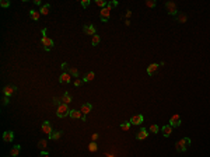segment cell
<instances>
[{
	"label": "cell",
	"instance_id": "obj_1",
	"mask_svg": "<svg viewBox=\"0 0 210 157\" xmlns=\"http://www.w3.org/2000/svg\"><path fill=\"white\" fill-rule=\"evenodd\" d=\"M189 146H190V139H189V137H182L181 140H178V142L175 143L177 152H185Z\"/></svg>",
	"mask_w": 210,
	"mask_h": 157
},
{
	"label": "cell",
	"instance_id": "obj_2",
	"mask_svg": "<svg viewBox=\"0 0 210 157\" xmlns=\"http://www.w3.org/2000/svg\"><path fill=\"white\" fill-rule=\"evenodd\" d=\"M45 32H46V28L42 30V45H43L45 51H49V49L53 46V39L52 38H49V37H46Z\"/></svg>",
	"mask_w": 210,
	"mask_h": 157
},
{
	"label": "cell",
	"instance_id": "obj_3",
	"mask_svg": "<svg viewBox=\"0 0 210 157\" xmlns=\"http://www.w3.org/2000/svg\"><path fill=\"white\" fill-rule=\"evenodd\" d=\"M69 114H70V109H69L67 104L62 103L60 105H58V109H56V115L59 116V118H64V116H67Z\"/></svg>",
	"mask_w": 210,
	"mask_h": 157
},
{
	"label": "cell",
	"instance_id": "obj_4",
	"mask_svg": "<svg viewBox=\"0 0 210 157\" xmlns=\"http://www.w3.org/2000/svg\"><path fill=\"white\" fill-rule=\"evenodd\" d=\"M165 9H167L169 16H177V14H178L177 3H174V1H165Z\"/></svg>",
	"mask_w": 210,
	"mask_h": 157
},
{
	"label": "cell",
	"instance_id": "obj_5",
	"mask_svg": "<svg viewBox=\"0 0 210 157\" xmlns=\"http://www.w3.org/2000/svg\"><path fill=\"white\" fill-rule=\"evenodd\" d=\"M16 90H17V87H16L14 84L4 86V87H3V94L6 95V97H10L11 94H14V93H16Z\"/></svg>",
	"mask_w": 210,
	"mask_h": 157
},
{
	"label": "cell",
	"instance_id": "obj_6",
	"mask_svg": "<svg viewBox=\"0 0 210 157\" xmlns=\"http://www.w3.org/2000/svg\"><path fill=\"white\" fill-rule=\"evenodd\" d=\"M109 16H111V9L109 7H105V9H101V11H100V18H101V21H108L109 20Z\"/></svg>",
	"mask_w": 210,
	"mask_h": 157
},
{
	"label": "cell",
	"instance_id": "obj_7",
	"mask_svg": "<svg viewBox=\"0 0 210 157\" xmlns=\"http://www.w3.org/2000/svg\"><path fill=\"white\" fill-rule=\"evenodd\" d=\"M69 116H70V118H73V119H83L84 122L87 121L85 115L81 114V111H76V109H70V114H69Z\"/></svg>",
	"mask_w": 210,
	"mask_h": 157
},
{
	"label": "cell",
	"instance_id": "obj_8",
	"mask_svg": "<svg viewBox=\"0 0 210 157\" xmlns=\"http://www.w3.org/2000/svg\"><path fill=\"white\" fill-rule=\"evenodd\" d=\"M41 129H42V132L45 133V135H48V136H51L52 135V126H51V122H48V121H45L43 124H42L41 126Z\"/></svg>",
	"mask_w": 210,
	"mask_h": 157
},
{
	"label": "cell",
	"instance_id": "obj_9",
	"mask_svg": "<svg viewBox=\"0 0 210 157\" xmlns=\"http://www.w3.org/2000/svg\"><path fill=\"white\" fill-rule=\"evenodd\" d=\"M143 121H144V118H143L142 114H136V115H133L130 118V124L132 125H142Z\"/></svg>",
	"mask_w": 210,
	"mask_h": 157
},
{
	"label": "cell",
	"instance_id": "obj_10",
	"mask_svg": "<svg viewBox=\"0 0 210 157\" xmlns=\"http://www.w3.org/2000/svg\"><path fill=\"white\" fill-rule=\"evenodd\" d=\"M169 125L172 126V128H175V126L178 128V126L181 125V116L177 115V114H175V115H172L171 118H169Z\"/></svg>",
	"mask_w": 210,
	"mask_h": 157
},
{
	"label": "cell",
	"instance_id": "obj_11",
	"mask_svg": "<svg viewBox=\"0 0 210 157\" xmlns=\"http://www.w3.org/2000/svg\"><path fill=\"white\" fill-rule=\"evenodd\" d=\"M13 139H14V132H11V130H6V132L3 133V140H4V142L10 143V142H13Z\"/></svg>",
	"mask_w": 210,
	"mask_h": 157
},
{
	"label": "cell",
	"instance_id": "obj_12",
	"mask_svg": "<svg viewBox=\"0 0 210 157\" xmlns=\"http://www.w3.org/2000/svg\"><path fill=\"white\" fill-rule=\"evenodd\" d=\"M147 136H148V130H147V129H144V128H142V129L137 132L136 139H137V140H143V139H146Z\"/></svg>",
	"mask_w": 210,
	"mask_h": 157
},
{
	"label": "cell",
	"instance_id": "obj_13",
	"mask_svg": "<svg viewBox=\"0 0 210 157\" xmlns=\"http://www.w3.org/2000/svg\"><path fill=\"white\" fill-rule=\"evenodd\" d=\"M158 63H151V65H148V67H147V74L148 76H153V74L157 72V69H158Z\"/></svg>",
	"mask_w": 210,
	"mask_h": 157
},
{
	"label": "cell",
	"instance_id": "obj_14",
	"mask_svg": "<svg viewBox=\"0 0 210 157\" xmlns=\"http://www.w3.org/2000/svg\"><path fill=\"white\" fill-rule=\"evenodd\" d=\"M83 31H84V34H87V35H93V37L97 34V32H95V27H94V25H84Z\"/></svg>",
	"mask_w": 210,
	"mask_h": 157
},
{
	"label": "cell",
	"instance_id": "obj_15",
	"mask_svg": "<svg viewBox=\"0 0 210 157\" xmlns=\"http://www.w3.org/2000/svg\"><path fill=\"white\" fill-rule=\"evenodd\" d=\"M161 132H163V135L165 137H169L171 136V133H172V126L171 125H164L161 128Z\"/></svg>",
	"mask_w": 210,
	"mask_h": 157
},
{
	"label": "cell",
	"instance_id": "obj_16",
	"mask_svg": "<svg viewBox=\"0 0 210 157\" xmlns=\"http://www.w3.org/2000/svg\"><path fill=\"white\" fill-rule=\"evenodd\" d=\"M70 80H72V76H70V73H62L60 74V77H59V82L60 83H70Z\"/></svg>",
	"mask_w": 210,
	"mask_h": 157
},
{
	"label": "cell",
	"instance_id": "obj_17",
	"mask_svg": "<svg viewBox=\"0 0 210 157\" xmlns=\"http://www.w3.org/2000/svg\"><path fill=\"white\" fill-rule=\"evenodd\" d=\"M91 109H93V105L88 104V103L83 104V105H81V108H80V111H81V114H83V115H87Z\"/></svg>",
	"mask_w": 210,
	"mask_h": 157
},
{
	"label": "cell",
	"instance_id": "obj_18",
	"mask_svg": "<svg viewBox=\"0 0 210 157\" xmlns=\"http://www.w3.org/2000/svg\"><path fill=\"white\" fill-rule=\"evenodd\" d=\"M20 152H21V146H20V145H16V146L11 147L10 156H11V157H17L18 154H20Z\"/></svg>",
	"mask_w": 210,
	"mask_h": 157
},
{
	"label": "cell",
	"instance_id": "obj_19",
	"mask_svg": "<svg viewBox=\"0 0 210 157\" xmlns=\"http://www.w3.org/2000/svg\"><path fill=\"white\" fill-rule=\"evenodd\" d=\"M30 17H31L34 21H38L39 20V17H41V13L39 11H37V10H30Z\"/></svg>",
	"mask_w": 210,
	"mask_h": 157
},
{
	"label": "cell",
	"instance_id": "obj_20",
	"mask_svg": "<svg viewBox=\"0 0 210 157\" xmlns=\"http://www.w3.org/2000/svg\"><path fill=\"white\" fill-rule=\"evenodd\" d=\"M46 147H48V140H46V139H42V140L38 142V149H39L41 152H43Z\"/></svg>",
	"mask_w": 210,
	"mask_h": 157
},
{
	"label": "cell",
	"instance_id": "obj_21",
	"mask_svg": "<svg viewBox=\"0 0 210 157\" xmlns=\"http://www.w3.org/2000/svg\"><path fill=\"white\" fill-rule=\"evenodd\" d=\"M94 77H95V73H94V72H88V73L84 76L83 82H93V80H94Z\"/></svg>",
	"mask_w": 210,
	"mask_h": 157
},
{
	"label": "cell",
	"instance_id": "obj_22",
	"mask_svg": "<svg viewBox=\"0 0 210 157\" xmlns=\"http://www.w3.org/2000/svg\"><path fill=\"white\" fill-rule=\"evenodd\" d=\"M62 101L64 104H70V103L73 101V98H72V95L69 94V93H64V95L62 97Z\"/></svg>",
	"mask_w": 210,
	"mask_h": 157
},
{
	"label": "cell",
	"instance_id": "obj_23",
	"mask_svg": "<svg viewBox=\"0 0 210 157\" xmlns=\"http://www.w3.org/2000/svg\"><path fill=\"white\" fill-rule=\"evenodd\" d=\"M62 132L60 130H58V132H52V135L49 136V139H52V140H59L60 137H62Z\"/></svg>",
	"mask_w": 210,
	"mask_h": 157
},
{
	"label": "cell",
	"instance_id": "obj_24",
	"mask_svg": "<svg viewBox=\"0 0 210 157\" xmlns=\"http://www.w3.org/2000/svg\"><path fill=\"white\" fill-rule=\"evenodd\" d=\"M49 10H51V6H49V4H43L41 7V10H39V13H41L42 16H46V14L49 13Z\"/></svg>",
	"mask_w": 210,
	"mask_h": 157
},
{
	"label": "cell",
	"instance_id": "obj_25",
	"mask_svg": "<svg viewBox=\"0 0 210 157\" xmlns=\"http://www.w3.org/2000/svg\"><path fill=\"white\" fill-rule=\"evenodd\" d=\"M130 125H132V124H130V121H125V122H122V124H121V129H122V130H125V132H127V130L130 129Z\"/></svg>",
	"mask_w": 210,
	"mask_h": 157
},
{
	"label": "cell",
	"instance_id": "obj_26",
	"mask_svg": "<svg viewBox=\"0 0 210 157\" xmlns=\"http://www.w3.org/2000/svg\"><path fill=\"white\" fill-rule=\"evenodd\" d=\"M100 41H101L100 35H98V34H95L94 37H93V41H91V45H93V46H97V45L100 43Z\"/></svg>",
	"mask_w": 210,
	"mask_h": 157
},
{
	"label": "cell",
	"instance_id": "obj_27",
	"mask_svg": "<svg viewBox=\"0 0 210 157\" xmlns=\"http://www.w3.org/2000/svg\"><path fill=\"white\" fill-rule=\"evenodd\" d=\"M95 4H97L98 7H101V9H105V7L108 6V3H106L105 0H95Z\"/></svg>",
	"mask_w": 210,
	"mask_h": 157
},
{
	"label": "cell",
	"instance_id": "obj_28",
	"mask_svg": "<svg viewBox=\"0 0 210 157\" xmlns=\"http://www.w3.org/2000/svg\"><path fill=\"white\" fill-rule=\"evenodd\" d=\"M69 73H70V76H73V77H79V70L76 69V67H69Z\"/></svg>",
	"mask_w": 210,
	"mask_h": 157
},
{
	"label": "cell",
	"instance_id": "obj_29",
	"mask_svg": "<svg viewBox=\"0 0 210 157\" xmlns=\"http://www.w3.org/2000/svg\"><path fill=\"white\" fill-rule=\"evenodd\" d=\"M158 130H160V128H158V126L156 125V124H153V125H151L150 128H148V132H151V133H154V135L157 133Z\"/></svg>",
	"mask_w": 210,
	"mask_h": 157
},
{
	"label": "cell",
	"instance_id": "obj_30",
	"mask_svg": "<svg viewBox=\"0 0 210 157\" xmlns=\"http://www.w3.org/2000/svg\"><path fill=\"white\" fill-rule=\"evenodd\" d=\"M97 149H98V146H97L95 142H91V143L88 145V150H90V152H97Z\"/></svg>",
	"mask_w": 210,
	"mask_h": 157
},
{
	"label": "cell",
	"instance_id": "obj_31",
	"mask_svg": "<svg viewBox=\"0 0 210 157\" xmlns=\"http://www.w3.org/2000/svg\"><path fill=\"white\" fill-rule=\"evenodd\" d=\"M156 4H157V3H156V0H147V1H146L147 7H156Z\"/></svg>",
	"mask_w": 210,
	"mask_h": 157
},
{
	"label": "cell",
	"instance_id": "obj_32",
	"mask_svg": "<svg viewBox=\"0 0 210 157\" xmlns=\"http://www.w3.org/2000/svg\"><path fill=\"white\" fill-rule=\"evenodd\" d=\"M0 6H1V7H9V6H10V1H9V0H1V1H0Z\"/></svg>",
	"mask_w": 210,
	"mask_h": 157
},
{
	"label": "cell",
	"instance_id": "obj_33",
	"mask_svg": "<svg viewBox=\"0 0 210 157\" xmlns=\"http://www.w3.org/2000/svg\"><path fill=\"white\" fill-rule=\"evenodd\" d=\"M116 6H118V1H115V0H114V1H109L106 7H109V9H114V7H116Z\"/></svg>",
	"mask_w": 210,
	"mask_h": 157
},
{
	"label": "cell",
	"instance_id": "obj_34",
	"mask_svg": "<svg viewBox=\"0 0 210 157\" xmlns=\"http://www.w3.org/2000/svg\"><path fill=\"white\" fill-rule=\"evenodd\" d=\"M178 21H179V22H185V21H186V16H185V14H179V16H178Z\"/></svg>",
	"mask_w": 210,
	"mask_h": 157
},
{
	"label": "cell",
	"instance_id": "obj_35",
	"mask_svg": "<svg viewBox=\"0 0 210 157\" xmlns=\"http://www.w3.org/2000/svg\"><path fill=\"white\" fill-rule=\"evenodd\" d=\"M81 6H83L84 9H87L90 6V0H81Z\"/></svg>",
	"mask_w": 210,
	"mask_h": 157
},
{
	"label": "cell",
	"instance_id": "obj_36",
	"mask_svg": "<svg viewBox=\"0 0 210 157\" xmlns=\"http://www.w3.org/2000/svg\"><path fill=\"white\" fill-rule=\"evenodd\" d=\"M9 103H10V97H6V95H4V97H3V103H1V104L7 105Z\"/></svg>",
	"mask_w": 210,
	"mask_h": 157
},
{
	"label": "cell",
	"instance_id": "obj_37",
	"mask_svg": "<svg viewBox=\"0 0 210 157\" xmlns=\"http://www.w3.org/2000/svg\"><path fill=\"white\" fill-rule=\"evenodd\" d=\"M83 84V80H80V79H76V82H74V87H80Z\"/></svg>",
	"mask_w": 210,
	"mask_h": 157
},
{
	"label": "cell",
	"instance_id": "obj_38",
	"mask_svg": "<svg viewBox=\"0 0 210 157\" xmlns=\"http://www.w3.org/2000/svg\"><path fill=\"white\" fill-rule=\"evenodd\" d=\"M39 157H49V153L43 150V152H41V154H39Z\"/></svg>",
	"mask_w": 210,
	"mask_h": 157
},
{
	"label": "cell",
	"instance_id": "obj_39",
	"mask_svg": "<svg viewBox=\"0 0 210 157\" xmlns=\"http://www.w3.org/2000/svg\"><path fill=\"white\" fill-rule=\"evenodd\" d=\"M91 139H93V142H97V139H98V133H93Z\"/></svg>",
	"mask_w": 210,
	"mask_h": 157
},
{
	"label": "cell",
	"instance_id": "obj_40",
	"mask_svg": "<svg viewBox=\"0 0 210 157\" xmlns=\"http://www.w3.org/2000/svg\"><path fill=\"white\" fill-rule=\"evenodd\" d=\"M53 104H56V105H60V104H62V103H60V101H59L58 98H53Z\"/></svg>",
	"mask_w": 210,
	"mask_h": 157
},
{
	"label": "cell",
	"instance_id": "obj_41",
	"mask_svg": "<svg viewBox=\"0 0 210 157\" xmlns=\"http://www.w3.org/2000/svg\"><path fill=\"white\" fill-rule=\"evenodd\" d=\"M62 69H63V70H66V69H67V65H66V63H62Z\"/></svg>",
	"mask_w": 210,
	"mask_h": 157
},
{
	"label": "cell",
	"instance_id": "obj_42",
	"mask_svg": "<svg viewBox=\"0 0 210 157\" xmlns=\"http://www.w3.org/2000/svg\"><path fill=\"white\" fill-rule=\"evenodd\" d=\"M10 157H11V156H10Z\"/></svg>",
	"mask_w": 210,
	"mask_h": 157
}]
</instances>
